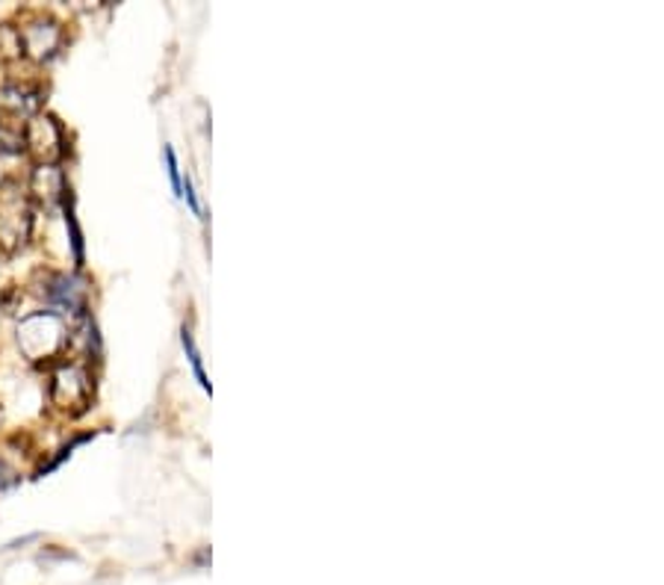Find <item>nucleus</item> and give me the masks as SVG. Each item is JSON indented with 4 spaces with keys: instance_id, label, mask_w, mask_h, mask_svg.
Returning a JSON list of instances; mask_svg holds the SVG:
<instances>
[{
    "instance_id": "nucleus-6",
    "label": "nucleus",
    "mask_w": 664,
    "mask_h": 585,
    "mask_svg": "<svg viewBox=\"0 0 664 585\" xmlns=\"http://www.w3.org/2000/svg\"><path fill=\"white\" fill-rule=\"evenodd\" d=\"M48 298L62 305V308H83V288L77 281L65 276L53 278L51 290H48Z\"/></svg>"
},
{
    "instance_id": "nucleus-4",
    "label": "nucleus",
    "mask_w": 664,
    "mask_h": 585,
    "mask_svg": "<svg viewBox=\"0 0 664 585\" xmlns=\"http://www.w3.org/2000/svg\"><path fill=\"white\" fill-rule=\"evenodd\" d=\"M21 143L27 145V151L41 166L57 163L65 155V139H62L60 124L53 122L51 115H33L30 122L24 124V131H21Z\"/></svg>"
},
{
    "instance_id": "nucleus-1",
    "label": "nucleus",
    "mask_w": 664,
    "mask_h": 585,
    "mask_svg": "<svg viewBox=\"0 0 664 585\" xmlns=\"http://www.w3.org/2000/svg\"><path fill=\"white\" fill-rule=\"evenodd\" d=\"M69 343V329L57 310L33 314L19 326V346L27 361H51L57 358Z\"/></svg>"
},
{
    "instance_id": "nucleus-8",
    "label": "nucleus",
    "mask_w": 664,
    "mask_h": 585,
    "mask_svg": "<svg viewBox=\"0 0 664 585\" xmlns=\"http://www.w3.org/2000/svg\"><path fill=\"white\" fill-rule=\"evenodd\" d=\"M165 160H169V175H172L174 193H184V181H181V166H177V157H174V148H165Z\"/></svg>"
},
{
    "instance_id": "nucleus-3",
    "label": "nucleus",
    "mask_w": 664,
    "mask_h": 585,
    "mask_svg": "<svg viewBox=\"0 0 664 585\" xmlns=\"http://www.w3.org/2000/svg\"><path fill=\"white\" fill-rule=\"evenodd\" d=\"M89 397H93V385H89V376H86L83 367L65 364V367L53 373L51 402L57 409L69 411V414H81L89 405Z\"/></svg>"
},
{
    "instance_id": "nucleus-5",
    "label": "nucleus",
    "mask_w": 664,
    "mask_h": 585,
    "mask_svg": "<svg viewBox=\"0 0 664 585\" xmlns=\"http://www.w3.org/2000/svg\"><path fill=\"white\" fill-rule=\"evenodd\" d=\"M62 45V27L53 19H30L24 27H19V48L24 57H30L36 62L51 60L53 53L60 51Z\"/></svg>"
},
{
    "instance_id": "nucleus-9",
    "label": "nucleus",
    "mask_w": 664,
    "mask_h": 585,
    "mask_svg": "<svg viewBox=\"0 0 664 585\" xmlns=\"http://www.w3.org/2000/svg\"><path fill=\"white\" fill-rule=\"evenodd\" d=\"M0 483H3V464H0Z\"/></svg>"
},
{
    "instance_id": "nucleus-7",
    "label": "nucleus",
    "mask_w": 664,
    "mask_h": 585,
    "mask_svg": "<svg viewBox=\"0 0 664 585\" xmlns=\"http://www.w3.org/2000/svg\"><path fill=\"white\" fill-rule=\"evenodd\" d=\"M184 350H186V355H189V361H193V370H195V376H198V381H201V388L210 390V381H207L205 364H201V352H198V346H195L193 331H189V329H184Z\"/></svg>"
},
{
    "instance_id": "nucleus-2",
    "label": "nucleus",
    "mask_w": 664,
    "mask_h": 585,
    "mask_svg": "<svg viewBox=\"0 0 664 585\" xmlns=\"http://www.w3.org/2000/svg\"><path fill=\"white\" fill-rule=\"evenodd\" d=\"M33 214L30 202L15 181H3L0 186V248L19 252L30 236Z\"/></svg>"
}]
</instances>
